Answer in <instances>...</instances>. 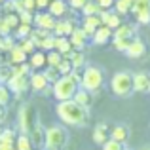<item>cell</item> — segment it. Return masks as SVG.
Here are the masks:
<instances>
[{
  "label": "cell",
  "instance_id": "obj_1",
  "mask_svg": "<svg viewBox=\"0 0 150 150\" xmlns=\"http://www.w3.org/2000/svg\"><path fill=\"white\" fill-rule=\"evenodd\" d=\"M57 112L59 120L67 125H72V127H82V125L88 124L89 120V108H84L82 105H78L74 99L69 101H57Z\"/></svg>",
  "mask_w": 150,
  "mask_h": 150
},
{
  "label": "cell",
  "instance_id": "obj_2",
  "mask_svg": "<svg viewBox=\"0 0 150 150\" xmlns=\"http://www.w3.org/2000/svg\"><path fill=\"white\" fill-rule=\"evenodd\" d=\"M53 86V97L57 101H69L74 97V93L80 88V82H76L72 78V74H67V76H61Z\"/></svg>",
  "mask_w": 150,
  "mask_h": 150
},
{
  "label": "cell",
  "instance_id": "obj_3",
  "mask_svg": "<svg viewBox=\"0 0 150 150\" xmlns=\"http://www.w3.org/2000/svg\"><path fill=\"white\" fill-rule=\"evenodd\" d=\"M110 91L116 97H129L135 88H133V74L131 72H116L112 78H110Z\"/></svg>",
  "mask_w": 150,
  "mask_h": 150
},
{
  "label": "cell",
  "instance_id": "obj_4",
  "mask_svg": "<svg viewBox=\"0 0 150 150\" xmlns=\"http://www.w3.org/2000/svg\"><path fill=\"white\" fill-rule=\"evenodd\" d=\"M105 84V74L99 67H84L82 70V82H80V88L88 89L91 93H97Z\"/></svg>",
  "mask_w": 150,
  "mask_h": 150
},
{
  "label": "cell",
  "instance_id": "obj_5",
  "mask_svg": "<svg viewBox=\"0 0 150 150\" xmlns=\"http://www.w3.org/2000/svg\"><path fill=\"white\" fill-rule=\"evenodd\" d=\"M69 143V131L63 125H51L46 129V150H63Z\"/></svg>",
  "mask_w": 150,
  "mask_h": 150
},
{
  "label": "cell",
  "instance_id": "obj_6",
  "mask_svg": "<svg viewBox=\"0 0 150 150\" xmlns=\"http://www.w3.org/2000/svg\"><path fill=\"white\" fill-rule=\"evenodd\" d=\"M17 120H19V129H21V133H27V135H29L34 129V125L38 124V112H36V108H34V105L25 103V105L19 108Z\"/></svg>",
  "mask_w": 150,
  "mask_h": 150
},
{
  "label": "cell",
  "instance_id": "obj_7",
  "mask_svg": "<svg viewBox=\"0 0 150 150\" xmlns=\"http://www.w3.org/2000/svg\"><path fill=\"white\" fill-rule=\"evenodd\" d=\"M133 15L139 25L150 23V0H133Z\"/></svg>",
  "mask_w": 150,
  "mask_h": 150
},
{
  "label": "cell",
  "instance_id": "obj_8",
  "mask_svg": "<svg viewBox=\"0 0 150 150\" xmlns=\"http://www.w3.org/2000/svg\"><path fill=\"white\" fill-rule=\"evenodd\" d=\"M55 23H57V17H53L48 10H46V11L40 10V11H36V13H34V25H36L38 29H44V30L53 33Z\"/></svg>",
  "mask_w": 150,
  "mask_h": 150
},
{
  "label": "cell",
  "instance_id": "obj_9",
  "mask_svg": "<svg viewBox=\"0 0 150 150\" xmlns=\"http://www.w3.org/2000/svg\"><path fill=\"white\" fill-rule=\"evenodd\" d=\"M8 88H10L11 93H17V95H21V93H25L27 89L30 88V78L29 76H19V74H13V76L8 80Z\"/></svg>",
  "mask_w": 150,
  "mask_h": 150
},
{
  "label": "cell",
  "instance_id": "obj_10",
  "mask_svg": "<svg viewBox=\"0 0 150 150\" xmlns=\"http://www.w3.org/2000/svg\"><path fill=\"white\" fill-rule=\"evenodd\" d=\"M99 17H101V21H103V25H106V27H110V29H118V27L124 23V19H122V15L118 13L116 10H101V13H99Z\"/></svg>",
  "mask_w": 150,
  "mask_h": 150
},
{
  "label": "cell",
  "instance_id": "obj_11",
  "mask_svg": "<svg viewBox=\"0 0 150 150\" xmlns=\"http://www.w3.org/2000/svg\"><path fill=\"white\" fill-rule=\"evenodd\" d=\"M112 36H114V30L110 29V27H106V25H101L99 29L95 30V34L91 36V42L95 46H105V44H108V42L112 40Z\"/></svg>",
  "mask_w": 150,
  "mask_h": 150
},
{
  "label": "cell",
  "instance_id": "obj_12",
  "mask_svg": "<svg viewBox=\"0 0 150 150\" xmlns=\"http://www.w3.org/2000/svg\"><path fill=\"white\" fill-rule=\"evenodd\" d=\"M69 38H70V42H72L74 50H80V51H84V48L88 46V40H89L88 33H86L82 27H76V29L72 30V34H70Z\"/></svg>",
  "mask_w": 150,
  "mask_h": 150
},
{
  "label": "cell",
  "instance_id": "obj_13",
  "mask_svg": "<svg viewBox=\"0 0 150 150\" xmlns=\"http://www.w3.org/2000/svg\"><path fill=\"white\" fill-rule=\"evenodd\" d=\"M29 78H30V89H33V91L42 93L48 86H51L50 82H48V78H46L44 70H42V72H40V70H36V72H33Z\"/></svg>",
  "mask_w": 150,
  "mask_h": 150
},
{
  "label": "cell",
  "instance_id": "obj_14",
  "mask_svg": "<svg viewBox=\"0 0 150 150\" xmlns=\"http://www.w3.org/2000/svg\"><path fill=\"white\" fill-rule=\"evenodd\" d=\"M74 29H76V25H74L72 19H57L55 29H53V34H55V36H70Z\"/></svg>",
  "mask_w": 150,
  "mask_h": 150
},
{
  "label": "cell",
  "instance_id": "obj_15",
  "mask_svg": "<svg viewBox=\"0 0 150 150\" xmlns=\"http://www.w3.org/2000/svg\"><path fill=\"white\" fill-rule=\"evenodd\" d=\"M101 25H103V21H101L99 15H84V19H82V29L88 33L89 38L95 34V30L99 29Z\"/></svg>",
  "mask_w": 150,
  "mask_h": 150
},
{
  "label": "cell",
  "instance_id": "obj_16",
  "mask_svg": "<svg viewBox=\"0 0 150 150\" xmlns=\"http://www.w3.org/2000/svg\"><path fill=\"white\" fill-rule=\"evenodd\" d=\"M146 53V44H144L141 38H133V42H131V46L127 48V51H125V55L127 57H131V59H141L143 55Z\"/></svg>",
  "mask_w": 150,
  "mask_h": 150
},
{
  "label": "cell",
  "instance_id": "obj_17",
  "mask_svg": "<svg viewBox=\"0 0 150 150\" xmlns=\"http://www.w3.org/2000/svg\"><path fill=\"white\" fill-rule=\"evenodd\" d=\"M133 88L137 93H146L150 91V76L146 72H137L133 74Z\"/></svg>",
  "mask_w": 150,
  "mask_h": 150
},
{
  "label": "cell",
  "instance_id": "obj_18",
  "mask_svg": "<svg viewBox=\"0 0 150 150\" xmlns=\"http://www.w3.org/2000/svg\"><path fill=\"white\" fill-rule=\"evenodd\" d=\"M129 135H131V131H129V127L125 124H116L110 127V139H116L124 144L129 141Z\"/></svg>",
  "mask_w": 150,
  "mask_h": 150
},
{
  "label": "cell",
  "instance_id": "obj_19",
  "mask_svg": "<svg viewBox=\"0 0 150 150\" xmlns=\"http://www.w3.org/2000/svg\"><path fill=\"white\" fill-rule=\"evenodd\" d=\"M69 10H70V6H69L67 0H51L50 6H48V11L53 15V17H57V19H61L63 15H67Z\"/></svg>",
  "mask_w": 150,
  "mask_h": 150
},
{
  "label": "cell",
  "instance_id": "obj_20",
  "mask_svg": "<svg viewBox=\"0 0 150 150\" xmlns=\"http://www.w3.org/2000/svg\"><path fill=\"white\" fill-rule=\"evenodd\" d=\"M93 143H97V144H105L106 141L110 139V127L106 124H97L95 125V129H93Z\"/></svg>",
  "mask_w": 150,
  "mask_h": 150
},
{
  "label": "cell",
  "instance_id": "obj_21",
  "mask_svg": "<svg viewBox=\"0 0 150 150\" xmlns=\"http://www.w3.org/2000/svg\"><path fill=\"white\" fill-rule=\"evenodd\" d=\"M29 137H30V141H33L34 146L44 148V143H46V127L40 124V122H38V124L34 125V129L29 133Z\"/></svg>",
  "mask_w": 150,
  "mask_h": 150
},
{
  "label": "cell",
  "instance_id": "obj_22",
  "mask_svg": "<svg viewBox=\"0 0 150 150\" xmlns=\"http://www.w3.org/2000/svg\"><path fill=\"white\" fill-rule=\"evenodd\" d=\"M72 99L76 101L78 105H82L84 108H91V105H93V101H95V97H93L91 91H88V89H84V88H78V91L74 93Z\"/></svg>",
  "mask_w": 150,
  "mask_h": 150
},
{
  "label": "cell",
  "instance_id": "obj_23",
  "mask_svg": "<svg viewBox=\"0 0 150 150\" xmlns=\"http://www.w3.org/2000/svg\"><path fill=\"white\" fill-rule=\"evenodd\" d=\"M55 50L59 53H63V57H69L74 51V46H72L69 36H55Z\"/></svg>",
  "mask_w": 150,
  "mask_h": 150
},
{
  "label": "cell",
  "instance_id": "obj_24",
  "mask_svg": "<svg viewBox=\"0 0 150 150\" xmlns=\"http://www.w3.org/2000/svg\"><path fill=\"white\" fill-rule=\"evenodd\" d=\"M29 65H30V69H34V70L46 69V67H48V59H46V53H44L42 50H36L34 53H30Z\"/></svg>",
  "mask_w": 150,
  "mask_h": 150
},
{
  "label": "cell",
  "instance_id": "obj_25",
  "mask_svg": "<svg viewBox=\"0 0 150 150\" xmlns=\"http://www.w3.org/2000/svg\"><path fill=\"white\" fill-rule=\"evenodd\" d=\"M135 25H131V23H122L118 29H114V36L112 38H135Z\"/></svg>",
  "mask_w": 150,
  "mask_h": 150
},
{
  "label": "cell",
  "instance_id": "obj_26",
  "mask_svg": "<svg viewBox=\"0 0 150 150\" xmlns=\"http://www.w3.org/2000/svg\"><path fill=\"white\" fill-rule=\"evenodd\" d=\"M27 51L21 48L19 44H15L13 48L10 50V63L11 65H19V63H27Z\"/></svg>",
  "mask_w": 150,
  "mask_h": 150
},
{
  "label": "cell",
  "instance_id": "obj_27",
  "mask_svg": "<svg viewBox=\"0 0 150 150\" xmlns=\"http://www.w3.org/2000/svg\"><path fill=\"white\" fill-rule=\"evenodd\" d=\"M69 59L72 61V67H74V70H84V67H86V55H84V51H80V50H74L72 53L69 55Z\"/></svg>",
  "mask_w": 150,
  "mask_h": 150
},
{
  "label": "cell",
  "instance_id": "obj_28",
  "mask_svg": "<svg viewBox=\"0 0 150 150\" xmlns=\"http://www.w3.org/2000/svg\"><path fill=\"white\" fill-rule=\"evenodd\" d=\"M114 10L124 17V15H129L133 11V0H116L114 2Z\"/></svg>",
  "mask_w": 150,
  "mask_h": 150
},
{
  "label": "cell",
  "instance_id": "obj_29",
  "mask_svg": "<svg viewBox=\"0 0 150 150\" xmlns=\"http://www.w3.org/2000/svg\"><path fill=\"white\" fill-rule=\"evenodd\" d=\"M33 141L27 133H21V135L15 139V150H33Z\"/></svg>",
  "mask_w": 150,
  "mask_h": 150
},
{
  "label": "cell",
  "instance_id": "obj_30",
  "mask_svg": "<svg viewBox=\"0 0 150 150\" xmlns=\"http://www.w3.org/2000/svg\"><path fill=\"white\" fill-rule=\"evenodd\" d=\"M131 42H133V38H112V46H114V50L116 51H127V48L131 46Z\"/></svg>",
  "mask_w": 150,
  "mask_h": 150
},
{
  "label": "cell",
  "instance_id": "obj_31",
  "mask_svg": "<svg viewBox=\"0 0 150 150\" xmlns=\"http://www.w3.org/2000/svg\"><path fill=\"white\" fill-rule=\"evenodd\" d=\"M99 13H101V6L95 0H89L84 6V10H82V15H99Z\"/></svg>",
  "mask_w": 150,
  "mask_h": 150
},
{
  "label": "cell",
  "instance_id": "obj_32",
  "mask_svg": "<svg viewBox=\"0 0 150 150\" xmlns=\"http://www.w3.org/2000/svg\"><path fill=\"white\" fill-rule=\"evenodd\" d=\"M46 59H48V67H59V63L63 61V53H59L57 50H51L46 53Z\"/></svg>",
  "mask_w": 150,
  "mask_h": 150
},
{
  "label": "cell",
  "instance_id": "obj_33",
  "mask_svg": "<svg viewBox=\"0 0 150 150\" xmlns=\"http://www.w3.org/2000/svg\"><path fill=\"white\" fill-rule=\"evenodd\" d=\"M57 70H59V74H61V76H67V74H70V72L74 70V67H72V61H70L69 57H63V61L59 63Z\"/></svg>",
  "mask_w": 150,
  "mask_h": 150
},
{
  "label": "cell",
  "instance_id": "obj_34",
  "mask_svg": "<svg viewBox=\"0 0 150 150\" xmlns=\"http://www.w3.org/2000/svg\"><path fill=\"white\" fill-rule=\"evenodd\" d=\"M30 33H33V25H27V23H19V27L15 29V34H17L19 40H23V38H29Z\"/></svg>",
  "mask_w": 150,
  "mask_h": 150
},
{
  "label": "cell",
  "instance_id": "obj_35",
  "mask_svg": "<svg viewBox=\"0 0 150 150\" xmlns=\"http://www.w3.org/2000/svg\"><path fill=\"white\" fill-rule=\"evenodd\" d=\"M4 21H6V25L10 27L11 30H15V29L19 27V23H21V21H19V13H15V11L6 13V15H4Z\"/></svg>",
  "mask_w": 150,
  "mask_h": 150
},
{
  "label": "cell",
  "instance_id": "obj_36",
  "mask_svg": "<svg viewBox=\"0 0 150 150\" xmlns=\"http://www.w3.org/2000/svg\"><path fill=\"white\" fill-rule=\"evenodd\" d=\"M38 50H42V51H51V50H55V34H53V33L48 34V36L42 40V44L38 46Z\"/></svg>",
  "mask_w": 150,
  "mask_h": 150
},
{
  "label": "cell",
  "instance_id": "obj_37",
  "mask_svg": "<svg viewBox=\"0 0 150 150\" xmlns=\"http://www.w3.org/2000/svg\"><path fill=\"white\" fill-rule=\"evenodd\" d=\"M44 74H46V78H48L50 84H55V82L61 78V74H59L57 67H46V69H44Z\"/></svg>",
  "mask_w": 150,
  "mask_h": 150
},
{
  "label": "cell",
  "instance_id": "obj_38",
  "mask_svg": "<svg viewBox=\"0 0 150 150\" xmlns=\"http://www.w3.org/2000/svg\"><path fill=\"white\" fill-rule=\"evenodd\" d=\"M13 74H19V76H30V65L27 63H19V65H13Z\"/></svg>",
  "mask_w": 150,
  "mask_h": 150
},
{
  "label": "cell",
  "instance_id": "obj_39",
  "mask_svg": "<svg viewBox=\"0 0 150 150\" xmlns=\"http://www.w3.org/2000/svg\"><path fill=\"white\" fill-rule=\"evenodd\" d=\"M10 99H11V91H10V88H8L6 84H2V86H0V105L6 106L8 103H10Z\"/></svg>",
  "mask_w": 150,
  "mask_h": 150
},
{
  "label": "cell",
  "instance_id": "obj_40",
  "mask_svg": "<svg viewBox=\"0 0 150 150\" xmlns=\"http://www.w3.org/2000/svg\"><path fill=\"white\" fill-rule=\"evenodd\" d=\"M103 150H125V144L120 143V141H116V139H108L103 144Z\"/></svg>",
  "mask_w": 150,
  "mask_h": 150
},
{
  "label": "cell",
  "instance_id": "obj_41",
  "mask_svg": "<svg viewBox=\"0 0 150 150\" xmlns=\"http://www.w3.org/2000/svg\"><path fill=\"white\" fill-rule=\"evenodd\" d=\"M13 76V69H11V67H4V65H0V82H2V84H8V80H10V78Z\"/></svg>",
  "mask_w": 150,
  "mask_h": 150
},
{
  "label": "cell",
  "instance_id": "obj_42",
  "mask_svg": "<svg viewBox=\"0 0 150 150\" xmlns=\"http://www.w3.org/2000/svg\"><path fill=\"white\" fill-rule=\"evenodd\" d=\"M19 46H21V48L25 50V51H27V53H29V55L36 51V44H34V42L30 40V38H23V40L19 42Z\"/></svg>",
  "mask_w": 150,
  "mask_h": 150
},
{
  "label": "cell",
  "instance_id": "obj_43",
  "mask_svg": "<svg viewBox=\"0 0 150 150\" xmlns=\"http://www.w3.org/2000/svg\"><path fill=\"white\" fill-rule=\"evenodd\" d=\"M19 21H21V23H27V25H33V23H34V11L23 10L21 13H19Z\"/></svg>",
  "mask_w": 150,
  "mask_h": 150
},
{
  "label": "cell",
  "instance_id": "obj_44",
  "mask_svg": "<svg viewBox=\"0 0 150 150\" xmlns=\"http://www.w3.org/2000/svg\"><path fill=\"white\" fill-rule=\"evenodd\" d=\"M15 139H17V135H15V131H13V129H2V133H0V141L15 143Z\"/></svg>",
  "mask_w": 150,
  "mask_h": 150
},
{
  "label": "cell",
  "instance_id": "obj_45",
  "mask_svg": "<svg viewBox=\"0 0 150 150\" xmlns=\"http://www.w3.org/2000/svg\"><path fill=\"white\" fill-rule=\"evenodd\" d=\"M69 2V6H70V10L72 11H82L84 10V6L89 2V0H67Z\"/></svg>",
  "mask_w": 150,
  "mask_h": 150
},
{
  "label": "cell",
  "instance_id": "obj_46",
  "mask_svg": "<svg viewBox=\"0 0 150 150\" xmlns=\"http://www.w3.org/2000/svg\"><path fill=\"white\" fill-rule=\"evenodd\" d=\"M13 46H15V42L11 40L10 36H2V40H0V51H2V50L4 51H10Z\"/></svg>",
  "mask_w": 150,
  "mask_h": 150
},
{
  "label": "cell",
  "instance_id": "obj_47",
  "mask_svg": "<svg viewBox=\"0 0 150 150\" xmlns=\"http://www.w3.org/2000/svg\"><path fill=\"white\" fill-rule=\"evenodd\" d=\"M114 2L116 0H99L101 10H114Z\"/></svg>",
  "mask_w": 150,
  "mask_h": 150
},
{
  "label": "cell",
  "instance_id": "obj_48",
  "mask_svg": "<svg viewBox=\"0 0 150 150\" xmlns=\"http://www.w3.org/2000/svg\"><path fill=\"white\" fill-rule=\"evenodd\" d=\"M0 150H15V143H8V141H0Z\"/></svg>",
  "mask_w": 150,
  "mask_h": 150
},
{
  "label": "cell",
  "instance_id": "obj_49",
  "mask_svg": "<svg viewBox=\"0 0 150 150\" xmlns=\"http://www.w3.org/2000/svg\"><path fill=\"white\" fill-rule=\"evenodd\" d=\"M25 10H29V11L38 10L36 8V0H25Z\"/></svg>",
  "mask_w": 150,
  "mask_h": 150
},
{
  "label": "cell",
  "instance_id": "obj_50",
  "mask_svg": "<svg viewBox=\"0 0 150 150\" xmlns=\"http://www.w3.org/2000/svg\"><path fill=\"white\" fill-rule=\"evenodd\" d=\"M50 2H51V0H36V8H38V10H48Z\"/></svg>",
  "mask_w": 150,
  "mask_h": 150
},
{
  "label": "cell",
  "instance_id": "obj_51",
  "mask_svg": "<svg viewBox=\"0 0 150 150\" xmlns=\"http://www.w3.org/2000/svg\"><path fill=\"white\" fill-rule=\"evenodd\" d=\"M4 120H6V106L0 105V124H2Z\"/></svg>",
  "mask_w": 150,
  "mask_h": 150
},
{
  "label": "cell",
  "instance_id": "obj_52",
  "mask_svg": "<svg viewBox=\"0 0 150 150\" xmlns=\"http://www.w3.org/2000/svg\"><path fill=\"white\" fill-rule=\"evenodd\" d=\"M4 2H6V0H0V4H4Z\"/></svg>",
  "mask_w": 150,
  "mask_h": 150
},
{
  "label": "cell",
  "instance_id": "obj_53",
  "mask_svg": "<svg viewBox=\"0 0 150 150\" xmlns=\"http://www.w3.org/2000/svg\"><path fill=\"white\" fill-rule=\"evenodd\" d=\"M0 133H2V125H0Z\"/></svg>",
  "mask_w": 150,
  "mask_h": 150
},
{
  "label": "cell",
  "instance_id": "obj_54",
  "mask_svg": "<svg viewBox=\"0 0 150 150\" xmlns=\"http://www.w3.org/2000/svg\"><path fill=\"white\" fill-rule=\"evenodd\" d=\"M95 2H99V0H95Z\"/></svg>",
  "mask_w": 150,
  "mask_h": 150
},
{
  "label": "cell",
  "instance_id": "obj_55",
  "mask_svg": "<svg viewBox=\"0 0 150 150\" xmlns=\"http://www.w3.org/2000/svg\"><path fill=\"white\" fill-rule=\"evenodd\" d=\"M0 40H2V36H0Z\"/></svg>",
  "mask_w": 150,
  "mask_h": 150
},
{
  "label": "cell",
  "instance_id": "obj_56",
  "mask_svg": "<svg viewBox=\"0 0 150 150\" xmlns=\"http://www.w3.org/2000/svg\"><path fill=\"white\" fill-rule=\"evenodd\" d=\"M0 61H2V59H0Z\"/></svg>",
  "mask_w": 150,
  "mask_h": 150
},
{
  "label": "cell",
  "instance_id": "obj_57",
  "mask_svg": "<svg viewBox=\"0 0 150 150\" xmlns=\"http://www.w3.org/2000/svg\"><path fill=\"white\" fill-rule=\"evenodd\" d=\"M125 150H127V148H125Z\"/></svg>",
  "mask_w": 150,
  "mask_h": 150
}]
</instances>
